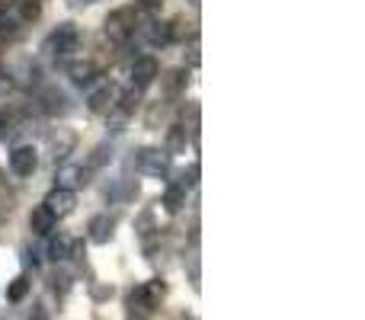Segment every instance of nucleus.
I'll return each instance as SVG.
<instances>
[{
  "mask_svg": "<svg viewBox=\"0 0 365 320\" xmlns=\"http://www.w3.org/2000/svg\"><path fill=\"white\" fill-rule=\"evenodd\" d=\"M158 81V61L151 55H138L132 61V90H148L151 83Z\"/></svg>",
  "mask_w": 365,
  "mask_h": 320,
  "instance_id": "8",
  "label": "nucleus"
},
{
  "mask_svg": "<svg viewBox=\"0 0 365 320\" xmlns=\"http://www.w3.org/2000/svg\"><path fill=\"white\" fill-rule=\"evenodd\" d=\"M160 205H164L170 215L182 212V205H186V189H182L180 182H170V186H167V192H164V202H160Z\"/></svg>",
  "mask_w": 365,
  "mask_h": 320,
  "instance_id": "16",
  "label": "nucleus"
},
{
  "mask_svg": "<svg viewBox=\"0 0 365 320\" xmlns=\"http://www.w3.org/2000/svg\"><path fill=\"white\" fill-rule=\"evenodd\" d=\"M77 45H81V29H77L74 23H61L45 36L42 51L51 58H68L71 51H77Z\"/></svg>",
  "mask_w": 365,
  "mask_h": 320,
  "instance_id": "2",
  "label": "nucleus"
},
{
  "mask_svg": "<svg viewBox=\"0 0 365 320\" xmlns=\"http://www.w3.org/2000/svg\"><path fill=\"white\" fill-rule=\"evenodd\" d=\"M135 231H138L141 237H148V234L154 231V215H151V212H145V215H141V218L135 221Z\"/></svg>",
  "mask_w": 365,
  "mask_h": 320,
  "instance_id": "22",
  "label": "nucleus"
},
{
  "mask_svg": "<svg viewBox=\"0 0 365 320\" xmlns=\"http://www.w3.org/2000/svg\"><path fill=\"white\" fill-rule=\"evenodd\" d=\"M135 192H138V186H135V182H128V180H122V182H115L113 189H106V199H113V202H125V199H132Z\"/></svg>",
  "mask_w": 365,
  "mask_h": 320,
  "instance_id": "19",
  "label": "nucleus"
},
{
  "mask_svg": "<svg viewBox=\"0 0 365 320\" xmlns=\"http://www.w3.org/2000/svg\"><path fill=\"white\" fill-rule=\"evenodd\" d=\"M167 154H186V125H173L170 132H167Z\"/></svg>",
  "mask_w": 365,
  "mask_h": 320,
  "instance_id": "17",
  "label": "nucleus"
},
{
  "mask_svg": "<svg viewBox=\"0 0 365 320\" xmlns=\"http://www.w3.org/2000/svg\"><path fill=\"white\" fill-rule=\"evenodd\" d=\"M74 6H87V4H96V0H71Z\"/></svg>",
  "mask_w": 365,
  "mask_h": 320,
  "instance_id": "28",
  "label": "nucleus"
},
{
  "mask_svg": "<svg viewBox=\"0 0 365 320\" xmlns=\"http://www.w3.org/2000/svg\"><path fill=\"white\" fill-rule=\"evenodd\" d=\"M6 163H10V170L16 176H32L38 167V151L32 145H16L10 151V158H6Z\"/></svg>",
  "mask_w": 365,
  "mask_h": 320,
  "instance_id": "7",
  "label": "nucleus"
},
{
  "mask_svg": "<svg viewBox=\"0 0 365 320\" xmlns=\"http://www.w3.org/2000/svg\"><path fill=\"white\" fill-rule=\"evenodd\" d=\"M68 77L74 87H93V83L100 81V68H96L93 61H74L68 68Z\"/></svg>",
  "mask_w": 365,
  "mask_h": 320,
  "instance_id": "13",
  "label": "nucleus"
},
{
  "mask_svg": "<svg viewBox=\"0 0 365 320\" xmlns=\"http://www.w3.org/2000/svg\"><path fill=\"white\" fill-rule=\"evenodd\" d=\"M113 227H115L113 215H106V212L93 215V218H90V224H87L90 244H109V240H113Z\"/></svg>",
  "mask_w": 365,
  "mask_h": 320,
  "instance_id": "11",
  "label": "nucleus"
},
{
  "mask_svg": "<svg viewBox=\"0 0 365 320\" xmlns=\"http://www.w3.org/2000/svg\"><path fill=\"white\" fill-rule=\"evenodd\" d=\"M186 83V77H182V71H173L170 74V81H167V87H170V93H177V90Z\"/></svg>",
  "mask_w": 365,
  "mask_h": 320,
  "instance_id": "25",
  "label": "nucleus"
},
{
  "mask_svg": "<svg viewBox=\"0 0 365 320\" xmlns=\"http://www.w3.org/2000/svg\"><path fill=\"white\" fill-rule=\"evenodd\" d=\"M29 289H32V282H29V276H16L10 285H6V301H13V304H19L26 295H29Z\"/></svg>",
  "mask_w": 365,
  "mask_h": 320,
  "instance_id": "18",
  "label": "nucleus"
},
{
  "mask_svg": "<svg viewBox=\"0 0 365 320\" xmlns=\"http://www.w3.org/2000/svg\"><path fill=\"white\" fill-rule=\"evenodd\" d=\"M119 96H122V90L113 81H96L93 87H87V109L96 115H109L113 106L119 103Z\"/></svg>",
  "mask_w": 365,
  "mask_h": 320,
  "instance_id": "4",
  "label": "nucleus"
},
{
  "mask_svg": "<svg viewBox=\"0 0 365 320\" xmlns=\"http://www.w3.org/2000/svg\"><path fill=\"white\" fill-rule=\"evenodd\" d=\"M29 227L36 234H42V237H48V234H55V227H58V218L48 212L45 205H36L32 208V215H29Z\"/></svg>",
  "mask_w": 365,
  "mask_h": 320,
  "instance_id": "14",
  "label": "nucleus"
},
{
  "mask_svg": "<svg viewBox=\"0 0 365 320\" xmlns=\"http://www.w3.org/2000/svg\"><path fill=\"white\" fill-rule=\"evenodd\" d=\"M90 176V167H81V163H64V167H58L55 180H58V189H71L74 192L77 186H83Z\"/></svg>",
  "mask_w": 365,
  "mask_h": 320,
  "instance_id": "10",
  "label": "nucleus"
},
{
  "mask_svg": "<svg viewBox=\"0 0 365 320\" xmlns=\"http://www.w3.org/2000/svg\"><path fill=\"white\" fill-rule=\"evenodd\" d=\"M189 64H192V68H195V64H199V48H195V45H192V48H189Z\"/></svg>",
  "mask_w": 365,
  "mask_h": 320,
  "instance_id": "27",
  "label": "nucleus"
},
{
  "mask_svg": "<svg viewBox=\"0 0 365 320\" xmlns=\"http://www.w3.org/2000/svg\"><path fill=\"white\" fill-rule=\"evenodd\" d=\"M38 109L45 115H61V113H68V100H64V93L58 87H45V90H38Z\"/></svg>",
  "mask_w": 365,
  "mask_h": 320,
  "instance_id": "12",
  "label": "nucleus"
},
{
  "mask_svg": "<svg viewBox=\"0 0 365 320\" xmlns=\"http://www.w3.org/2000/svg\"><path fill=\"white\" fill-rule=\"evenodd\" d=\"M42 205L48 208V212L55 215L58 221H61V218H68V215L74 212V205H77V195L71 192V189H58V186H55L48 195H45V202H42Z\"/></svg>",
  "mask_w": 365,
  "mask_h": 320,
  "instance_id": "9",
  "label": "nucleus"
},
{
  "mask_svg": "<svg viewBox=\"0 0 365 320\" xmlns=\"http://www.w3.org/2000/svg\"><path fill=\"white\" fill-rule=\"evenodd\" d=\"M135 163H138V170L145 176H151V180H167L170 167H173V158L167 151H160V148H141Z\"/></svg>",
  "mask_w": 365,
  "mask_h": 320,
  "instance_id": "5",
  "label": "nucleus"
},
{
  "mask_svg": "<svg viewBox=\"0 0 365 320\" xmlns=\"http://www.w3.org/2000/svg\"><path fill=\"white\" fill-rule=\"evenodd\" d=\"M71 148H74V138H71V135H64L61 141L51 138V158H55V160H64V158L71 154Z\"/></svg>",
  "mask_w": 365,
  "mask_h": 320,
  "instance_id": "20",
  "label": "nucleus"
},
{
  "mask_svg": "<svg viewBox=\"0 0 365 320\" xmlns=\"http://www.w3.org/2000/svg\"><path fill=\"white\" fill-rule=\"evenodd\" d=\"M93 298H96V301H106V298H113V285H93Z\"/></svg>",
  "mask_w": 365,
  "mask_h": 320,
  "instance_id": "26",
  "label": "nucleus"
},
{
  "mask_svg": "<svg viewBox=\"0 0 365 320\" xmlns=\"http://www.w3.org/2000/svg\"><path fill=\"white\" fill-rule=\"evenodd\" d=\"M135 36H138V42L148 45V48H164L173 38V26L160 23V19H148L145 26H135Z\"/></svg>",
  "mask_w": 365,
  "mask_h": 320,
  "instance_id": "6",
  "label": "nucleus"
},
{
  "mask_svg": "<svg viewBox=\"0 0 365 320\" xmlns=\"http://www.w3.org/2000/svg\"><path fill=\"white\" fill-rule=\"evenodd\" d=\"M23 263L32 266V269H38V266H42V253H38L36 247H26V250H23Z\"/></svg>",
  "mask_w": 365,
  "mask_h": 320,
  "instance_id": "23",
  "label": "nucleus"
},
{
  "mask_svg": "<svg viewBox=\"0 0 365 320\" xmlns=\"http://www.w3.org/2000/svg\"><path fill=\"white\" fill-rule=\"evenodd\" d=\"M164 295H167L164 279H151V282H141L138 289H132L128 291V301H125L128 320H148L158 311V304L164 301Z\"/></svg>",
  "mask_w": 365,
  "mask_h": 320,
  "instance_id": "1",
  "label": "nucleus"
},
{
  "mask_svg": "<svg viewBox=\"0 0 365 320\" xmlns=\"http://www.w3.org/2000/svg\"><path fill=\"white\" fill-rule=\"evenodd\" d=\"M6 135H10V113L0 106V141H6Z\"/></svg>",
  "mask_w": 365,
  "mask_h": 320,
  "instance_id": "24",
  "label": "nucleus"
},
{
  "mask_svg": "<svg viewBox=\"0 0 365 320\" xmlns=\"http://www.w3.org/2000/svg\"><path fill=\"white\" fill-rule=\"evenodd\" d=\"M106 160H113V148L100 145V148H96V151H93V158H90L87 167H90V170H93V167H103V163H106Z\"/></svg>",
  "mask_w": 365,
  "mask_h": 320,
  "instance_id": "21",
  "label": "nucleus"
},
{
  "mask_svg": "<svg viewBox=\"0 0 365 320\" xmlns=\"http://www.w3.org/2000/svg\"><path fill=\"white\" fill-rule=\"evenodd\" d=\"M135 23H138V13L135 6H122V10L109 13L106 19V38L115 45H125L128 38H135Z\"/></svg>",
  "mask_w": 365,
  "mask_h": 320,
  "instance_id": "3",
  "label": "nucleus"
},
{
  "mask_svg": "<svg viewBox=\"0 0 365 320\" xmlns=\"http://www.w3.org/2000/svg\"><path fill=\"white\" fill-rule=\"evenodd\" d=\"M45 253H48V259H55V263H68V259L74 257V240L71 237H51Z\"/></svg>",
  "mask_w": 365,
  "mask_h": 320,
  "instance_id": "15",
  "label": "nucleus"
}]
</instances>
